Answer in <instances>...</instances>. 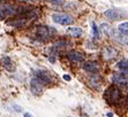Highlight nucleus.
<instances>
[{"label":"nucleus","mask_w":128,"mask_h":117,"mask_svg":"<svg viewBox=\"0 0 128 117\" xmlns=\"http://www.w3.org/2000/svg\"><path fill=\"white\" fill-rule=\"evenodd\" d=\"M104 98L108 103L116 105V103H119L121 101L122 94H121V91L116 87V85H111V86H108L106 88V91L104 93Z\"/></svg>","instance_id":"f257e3e1"},{"label":"nucleus","mask_w":128,"mask_h":117,"mask_svg":"<svg viewBox=\"0 0 128 117\" xmlns=\"http://www.w3.org/2000/svg\"><path fill=\"white\" fill-rule=\"evenodd\" d=\"M52 20L53 22L61 25H70L74 23V18L68 14H64V13H54L52 14Z\"/></svg>","instance_id":"f03ea898"},{"label":"nucleus","mask_w":128,"mask_h":117,"mask_svg":"<svg viewBox=\"0 0 128 117\" xmlns=\"http://www.w3.org/2000/svg\"><path fill=\"white\" fill-rule=\"evenodd\" d=\"M30 91L36 97H39V95H42L43 91H44V84H43L40 80L34 77L31 80H30Z\"/></svg>","instance_id":"7ed1b4c3"},{"label":"nucleus","mask_w":128,"mask_h":117,"mask_svg":"<svg viewBox=\"0 0 128 117\" xmlns=\"http://www.w3.org/2000/svg\"><path fill=\"white\" fill-rule=\"evenodd\" d=\"M56 33V30L52 26H38L37 28V35L43 40H48L52 37V35Z\"/></svg>","instance_id":"20e7f679"},{"label":"nucleus","mask_w":128,"mask_h":117,"mask_svg":"<svg viewBox=\"0 0 128 117\" xmlns=\"http://www.w3.org/2000/svg\"><path fill=\"white\" fill-rule=\"evenodd\" d=\"M124 14L126 15V10H120L119 8H111L105 12V16L112 21H118L122 18Z\"/></svg>","instance_id":"39448f33"},{"label":"nucleus","mask_w":128,"mask_h":117,"mask_svg":"<svg viewBox=\"0 0 128 117\" xmlns=\"http://www.w3.org/2000/svg\"><path fill=\"white\" fill-rule=\"evenodd\" d=\"M112 80L114 84L120 86H127V72H116L112 76Z\"/></svg>","instance_id":"423d86ee"},{"label":"nucleus","mask_w":128,"mask_h":117,"mask_svg":"<svg viewBox=\"0 0 128 117\" xmlns=\"http://www.w3.org/2000/svg\"><path fill=\"white\" fill-rule=\"evenodd\" d=\"M82 68H83L84 71H86V72H90V73L98 72L99 69H100L99 64L97 63V62H95V61H86V62H84L83 65H82Z\"/></svg>","instance_id":"0eeeda50"},{"label":"nucleus","mask_w":128,"mask_h":117,"mask_svg":"<svg viewBox=\"0 0 128 117\" xmlns=\"http://www.w3.org/2000/svg\"><path fill=\"white\" fill-rule=\"evenodd\" d=\"M35 77L38 80H40V82L43 83L44 85H48L51 83V76L50 73L48 72V71L45 70H37L35 71Z\"/></svg>","instance_id":"6e6552de"},{"label":"nucleus","mask_w":128,"mask_h":117,"mask_svg":"<svg viewBox=\"0 0 128 117\" xmlns=\"http://www.w3.org/2000/svg\"><path fill=\"white\" fill-rule=\"evenodd\" d=\"M118 56V51L114 48V47L112 46H106L103 50V58H105V60H112V58H116Z\"/></svg>","instance_id":"1a4fd4ad"},{"label":"nucleus","mask_w":128,"mask_h":117,"mask_svg":"<svg viewBox=\"0 0 128 117\" xmlns=\"http://www.w3.org/2000/svg\"><path fill=\"white\" fill-rule=\"evenodd\" d=\"M67 58L72 62H75V63H81V62L84 61V56L82 55V53L78 52V51H70V52H68L67 53Z\"/></svg>","instance_id":"9d476101"},{"label":"nucleus","mask_w":128,"mask_h":117,"mask_svg":"<svg viewBox=\"0 0 128 117\" xmlns=\"http://www.w3.org/2000/svg\"><path fill=\"white\" fill-rule=\"evenodd\" d=\"M82 33H83V31H82V29L78 28V26H72V28L67 29V35H69L70 37H74V38L81 37Z\"/></svg>","instance_id":"9b49d317"},{"label":"nucleus","mask_w":128,"mask_h":117,"mask_svg":"<svg viewBox=\"0 0 128 117\" xmlns=\"http://www.w3.org/2000/svg\"><path fill=\"white\" fill-rule=\"evenodd\" d=\"M2 67L8 71H14L15 70L14 62H13L12 60H10V58H8V56H5V58H2Z\"/></svg>","instance_id":"f8f14e48"},{"label":"nucleus","mask_w":128,"mask_h":117,"mask_svg":"<svg viewBox=\"0 0 128 117\" xmlns=\"http://www.w3.org/2000/svg\"><path fill=\"white\" fill-rule=\"evenodd\" d=\"M90 83H91L94 87L97 88V90L100 87V78H99V76H97V75H95V76H92L90 78Z\"/></svg>","instance_id":"ddd939ff"},{"label":"nucleus","mask_w":128,"mask_h":117,"mask_svg":"<svg viewBox=\"0 0 128 117\" xmlns=\"http://www.w3.org/2000/svg\"><path fill=\"white\" fill-rule=\"evenodd\" d=\"M116 68H118V69H120L122 72H127V60H126V58H124V60L119 61V62H118V64H116Z\"/></svg>","instance_id":"4468645a"},{"label":"nucleus","mask_w":128,"mask_h":117,"mask_svg":"<svg viewBox=\"0 0 128 117\" xmlns=\"http://www.w3.org/2000/svg\"><path fill=\"white\" fill-rule=\"evenodd\" d=\"M91 25H92V37H94V39H97V40H98L99 37H100V35H99V28L96 25L95 22H92Z\"/></svg>","instance_id":"2eb2a0df"},{"label":"nucleus","mask_w":128,"mask_h":117,"mask_svg":"<svg viewBox=\"0 0 128 117\" xmlns=\"http://www.w3.org/2000/svg\"><path fill=\"white\" fill-rule=\"evenodd\" d=\"M99 29H100L104 33H106V35H108V36H111V32H112V30H113L107 23H103L100 25V28H99Z\"/></svg>","instance_id":"dca6fc26"},{"label":"nucleus","mask_w":128,"mask_h":117,"mask_svg":"<svg viewBox=\"0 0 128 117\" xmlns=\"http://www.w3.org/2000/svg\"><path fill=\"white\" fill-rule=\"evenodd\" d=\"M127 26H128V22H127V21H126V22H124V23H121V24L119 25L118 30H119V32L121 33V35L127 36V31H128Z\"/></svg>","instance_id":"f3484780"},{"label":"nucleus","mask_w":128,"mask_h":117,"mask_svg":"<svg viewBox=\"0 0 128 117\" xmlns=\"http://www.w3.org/2000/svg\"><path fill=\"white\" fill-rule=\"evenodd\" d=\"M69 45V43L68 41H66V40H62V39H61V40H59V41H57V43H54V48H64V47H66V46H68Z\"/></svg>","instance_id":"a211bd4d"},{"label":"nucleus","mask_w":128,"mask_h":117,"mask_svg":"<svg viewBox=\"0 0 128 117\" xmlns=\"http://www.w3.org/2000/svg\"><path fill=\"white\" fill-rule=\"evenodd\" d=\"M43 1H48V2H53V3H61L64 0H43Z\"/></svg>","instance_id":"6ab92c4d"},{"label":"nucleus","mask_w":128,"mask_h":117,"mask_svg":"<svg viewBox=\"0 0 128 117\" xmlns=\"http://www.w3.org/2000/svg\"><path fill=\"white\" fill-rule=\"evenodd\" d=\"M64 79H65V80H70V76H68V75H65V76H64Z\"/></svg>","instance_id":"aec40b11"},{"label":"nucleus","mask_w":128,"mask_h":117,"mask_svg":"<svg viewBox=\"0 0 128 117\" xmlns=\"http://www.w3.org/2000/svg\"><path fill=\"white\" fill-rule=\"evenodd\" d=\"M24 117H32V116H31L29 113H26V114H24Z\"/></svg>","instance_id":"412c9836"},{"label":"nucleus","mask_w":128,"mask_h":117,"mask_svg":"<svg viewBox=\"0 0 128 117\" xmlns=\"http://www.w3.org/2000/svg\"><path fill=\"white\" fill-rule=\"evenodd\" d=\"M81 117H88V116H86V115H82V116H81Z\"/></svg>","instance_id":"4be33fe9"},{"label":"nucleus","mask_w":128,"mask_h":117,"mask_svg":"<svg viewBox=\"0 0 128 117\" xmlns=\"http://www.w3.org/2000/svg\"><path fill=\"white\" fill-rule=\"evenodd\" d=\"M68 117H72V116H68Z\"/></svg>","instance_id":"5701e85b"}]
</instances>
